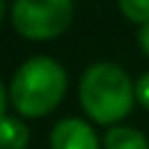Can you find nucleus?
I'll list each match as a JSON object with an SVG mask.
<instances>
[{
  "instance_id": "obj_1",
  "label": "nucleus",
  "mask_w": 149,
  "mask_h": 149,
  "mask_svg": "<svg viewBox=\"0 0 149 149\" xmlns=\"http://www.w3.org/2000/svg\"><path fill=\"white\" fill-rule=\"evenodd\" d=\"M67 74L52 57H30L10 82V102L22 117H45L62 102Z\"/></svg>"
},
{
  "instance_id": "obj_11",
  "label": "nucleus",
  "mask_w": 149,
  "mask_h": 149,
  "mask_svg": "<svg viewBox=\"0 0 149 149\" xmlns=\"http://www.w3.org/2000/svg\"><path fill=\"white\" fill-rule=\"evenodd\" d=\"M5 15V0H0V17Z\"/></svg>"
},
{
  "instance_id": "obj_3",
  "label": "nucleus",
  "mask_w": 149,
  "mask_h": 149,
  "mask_svg": "<svg viewBox=\"0 0 149 149\" xmlns=\"http://www.w3.org/2000/svg\"><path fill=\"white\" fill-rule=\"evenodd\" d=\"M10 20L27 40H50L70 27L72 0H15Z\"/></svg>"
},
{
  "instance_id": "obj_10",
  "label": "nucleus",
  "mask_w": 149,
  "mask_h": 149,
  "mask_svg": "<svg viewBox=\"0 0 149 149\" xmlns=\"http://www.w3.org/2000/svg\"><path fill=\"white\" fill-rule=\"evenodd\" d=\"M5 107H8V90H5V85L0 82V119L5 117Z\"/></svg>"
},
{
  "instance_id": "obj_9",
  "label": "nucleus",
  "mask_w": 149,
  "mask_h": 149,
  "mask_svg": "<svg viewBox=\"0 0 149 149\" xmlns=\"http://www.w3.org/2000/svg\"><path fill=\"white\" fill-rule=\"evenodd\" d=\"M139 47H142V52L149 57V22L139 27Z\"/></svg>"
},
{
  "instance_id": "obj_7",
  "label": "nucleus",
  "mask_w": 149,
  "mask_h": 149,
  "mask_svg": "<svg viewBox=\"0 0 149 149\" xmlns=\"http://www.w3.org/2000/svg\"><path fill=\"white\" fill-rule=\"evenodd\" d=\"M122 15L132 22L147 25L149 22V0H119Z\"/></svg>"
},
{
  "instance_id": "obj_8",
  "label": "nucleus",
  "mask_w": 149,
  "mask_h": 149,
  "mask_svg": "<svg viewBox=\"0 0 149 149\" xmlns=\"http://www.w3.org/2000/svg\"><path fill=\"white\" fill-rule=\"evenodd\" d=\"M134 95H137L139 104H142V107H147V109H149V72L139 77V82L134 85Z\"/></svg>"
},
{
  "instance_id": "obj_2",
  "label": "nucleus",
  "mask_w": 149,
  "mask_h": 149,
  "mask_svg": "<svg viewBox=\"0 0 149 149\" xmlns=\"http://www.w3.org/2000/svg\"><path fill=\"white\" fill-rule=\"evenodd\" d=\"M134 97L137 95L129 74L112 62H97L82 74L80 102L97 124H114L124 119L132 109Z\"/></svg>"
},
{
  "instance_id": "obj_4",
  "label": "nucleus",
  "mask_w": 149,
  "mask_h": 149,
  "mask_svg": "<svg viewBox=\"0 0 149 149\" xmlns=\"http://www.w3.org/2000/svg\"><path fill=\"white\" fill-rule=\"evenodd\" d=\"M50 147L52 149H100V139L85 119L70 117L55 124L52 134H50Z\"/></svg>"
},
{
  "instance_id": "obj_5",
  "label": "nucleus",
  "mask_w": 149,
  "mask_h": 149,
  "mask_svg": "<svg viewBox=\"0 0 149 149\" xmlns=\"http://www.w3.org/2000/svg\"><path fill=\"white\" fill-rule=\"evenodd\" d=\"M30 142V129L17 117H3L0 119V149H25Z\"/></svg>"
},
{
  "instance_id": "obj_6",
  "label": "nucleus",
  "mask_w": 149,
  "mask_h": 149,
  "mask_svg": "<svg viewBox=\"0 0 149 149\" xmlns=\"http://www.w3.org/2000/svg\"><path fill=\"white\" fill-rule=\"evenodd\" d=\"M104 149H149V142L132 127H109L104 134Z\"/></svg>"
}]
</instances>
